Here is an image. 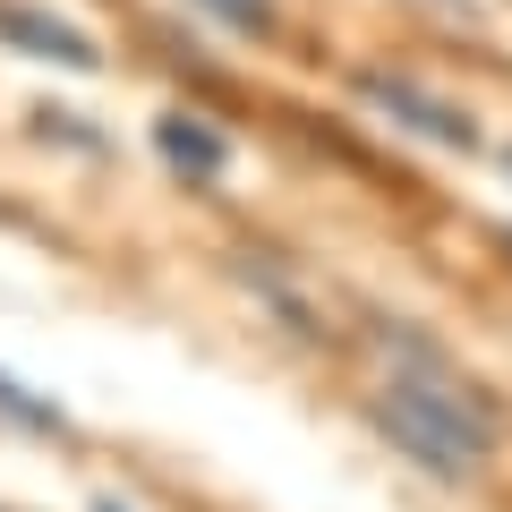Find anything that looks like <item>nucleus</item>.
<instances>
[{"mask_svg":"<svg viewBox=\"0 0 512 512\" xmlns=\"http://www.w3.org/2000/svg\"><path fill=\"white\" fill-rule=\"evenodd\" d=\"M367 410H376L384 444L402 461H419L427 478H478L495 461V436H504V427H495V402L470 376H453L427 342H402V359L384 367V384H376Z\"/></svg>","mask_w":512,"mask_h":512,"instance_id":"obj_1","label":"nucleus"},{"mask_svg":"<svg viewBox=\"0 0 512 512\" xmlns=\"http://www.w3.org/2000/svg\"><path fill=\"white\" fill-rule=\"evenodd\" d=\"M0 43L26 52V60H60V69H94V60H103L69 18H52V9H35V0H0Z\"/></svg>","mask_w":512,"mask_h":512,"instance_id":"obj_2","label":"nucleus"},{"mask_svg":"<svg viewBox=\"0 0 512 512\" xmlns=\"http://www.w3.org/2000/svg\"><path fill=\"white\" fill-rule=\"evenodd\" d=\"M367 103H376V111H402V120L419 128V137H436V146H470V111L419 94L410 77H367Z\"/></svg>","mask_w":512,"mask_h":512,"instance_id":"obj_3","label":"nucleus"},{"mask_svg":"<svg viewBox=\"0 0 512 512\" xmlns=\"http://www.w3.org/2000/svg\"><path fill=\"white\" fill-rule=\"evenodd\" d=\"M154 146H163V163H171V171H188V180H197V188L231 171V146H222L214 128L197 120V111H171V120L154 128Z\"/></svg>","mask_w":512,"mask_h":512,"instance_id":"obj_4","label":"nucleus"},{"mask_svg":"<svg viewBox=\"0 0 512 512\" xmlns=\"http://www.w3.org/2000/svg\"><path fill=\"white\" fill-rule=\"evenodd\" d=\"M188 9H205L214 26H231V35H256V43H274V35H282V9H274V0H188Z\"/></svg>","mask_w":512,"mask_h":512,"instance_id":"obj_5","label":"nucleus"},{"mask_svg":"<svg viewBox=\"0 0 512 512\" xmlns=\"http://www.w3.org/2000/svg\"><path fill=\"white\" fill-rule=\"evenodd\" d=\"M0 410H9V419H26L35 436H60V410H52V402H26V384H9V376H0Z\"/></svg>","mask_w":512,"mask_h":512,"instance_id":"obj_6","label":"nucleus"},{"mask_svg":"<svg viewBox=\"0 0 512 512\" xmlns=\"http://www.w3.org/2000/svg\"><path fill=\"white\" fill-rule=\"evenodd\" d=\"M94 512H120V504H94Z\"/></svg>","mask_w":512,"mask_h":512,"instance_id":"obj_7","label":"nucleus"}]
</instances>
